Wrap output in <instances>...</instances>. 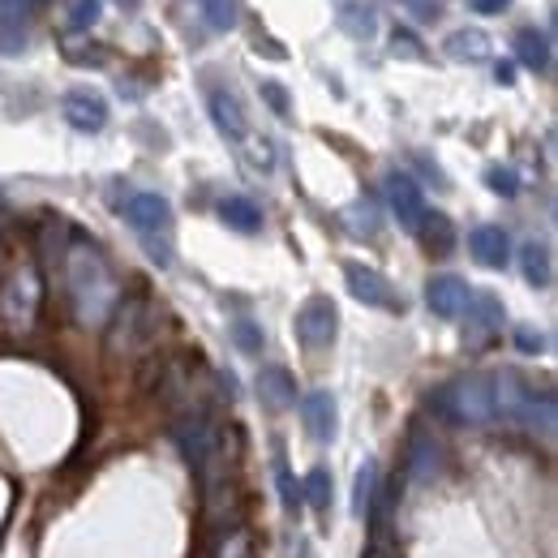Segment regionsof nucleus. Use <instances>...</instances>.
I'll list each match as a JSON object with an SVG mask.
<instances>
[{
    "label": "nucleus",
    "mask_w": 558,
    "mask_h": 558,
    "mask_svg": "<svg viewBox=\"0 0 558 558\" xmlns=\"http://www.w3.org/2000/svg\"><path fill=\"white\" fill-rule=\"evenodd\" d=\"M219 219L228 223V228H236V232H258L263 228V210L254 198H245V194H228L223 203H219Z\"/></svg>",
    "instance_id": "18"
},
{
    "label": "nucleus",
    "mask_w": 558,
    "mask_h": 558,
    "mask_svg": "<svg viewBox=\"0 0 558 558\" xmlns=\"http://www.w3.org/2000/svg\"><path fill=\"white\" fill-rule=\"evenodd\" d=\"M486 185L494 190V194H502V198H515V194H520V172L494 163V168H486Z\"/></svg>",
    "instance_id": "29"
},
{
    "label": "nucleus",
    "mask_w": 558,
    "mask_h": 558,
    "mask_svg": "<svg viewBox=\"0 0 558 558\" xmlns=\"http://www.w3.org/2000/svg\"><path fill=\"white\" fill-rule=\"evenodd\" d=\"M515 57H520L524 70L546 73L550 70V39H546L537 26H524V31L515 35Z\"/></svg>",
    "instance_id": "19"
},
{
    "label": "nucleus",
    "mask_w": 558,
    "mask_h": 558,
    "mask_svg": "<svg viewBox=\"0 0 558 558\" xmlns=\"http://www.w3.org/2000/svg\"><path fill=\"white\" fill-rule=\"evenodd\" d=\"M336 331H340V310L331 296H310L301 310H296V340L310 352H323L336 344Z\"/></svg>",
    "instance_id": "6"
},
{
    "label": "nucleus",
    "mask_w": 558,
    "mask_h": 558,
    "mask_svg": "<svg viewBox=\"0 0 558 558\" xmlns=\"http://www.w3.org/2000/svg\"><path fill=\"white\" fill-rule=\"evenodd\" d=\"M254 387H258V400H263L267 413H288L296 404V383H292V374L283 365H263Z\"/></svg>",
    "instance_id": "13"
},
{
    "label": "nucleus",
    "mask_w": 558,
    "mask_h": 558,
    "mask_svg": "<svg viewBox=\"0 0 558 558\" xmlns=\"http://www.w3.org/2000/svg\"><path fill=\"white\" fill-rule=\"evenodd\" d=\"M464 314H469V323H473L477 331H498V327L507 323V310H502V301H498L494 292H469Z\"/></svg>",
    "instance_id": "21"
},
{
    "label": "nucleus",
    "mask_w": 558,
    "mask_h": 558,
    "mask_svg": "<svg viewBox=\"0 0 558 558\" xmlns=\"http://www.w3.org/2000/svg\"><path fill=\"white\" fill-rule=\"evenodd\" d=\"M331 489H336L331 469H327V464H314L310 477H305V486H301V494H305V502H310L314 511H327V507H331Z\"/></svg>",
    "instance_id": "25"
},
{
    "label": "nucleus",
    "mask_w": 558,
    "mask_h": 558,
    "mask_svg": "<svg viewBox=\"0 0 558 558\" xmlns=\"http://www.w3.org/2000/svg\"><path fill=\"white\" fill-rule=\"evenodd\" d=\"M365 558H391V555H387V546H383V542H374V546L365 550Z\"/></svg>",
    "instance_id": "39"
},
{
    "label": "nucleus",
    "mask_w": 558,
    "mask_h": 558,
    "mask_svg": "<svg viewBox=\"0 0 558 558\" xmlns=\"http://www.w3.org/2000/svg\"><path fill=\"white\" fill-rule=\"evenodd\" d=\"M301 421H305V429L318 438V442H331L336 438V425H340V409H336V396L331 391H310V396H301Z\"/></svg>",
    "instance_id": "12"
},
{
    "label": "nucleus",
    "mask_w": 558,
    "mask_h": 558,
    "mask_svg": "<svg viewBox=\"0 0 558 558\" xmlns=\"http://www.w3.org/2000/svg\"><path fill=\"white\" fill-rule=\"evenodd\" d=\"M469 4H473L477 13H502V9L511 4V0H469Z\"/></svg>",
    "instance_id": "37"
},
{
    "label": "nucleus",
    "mask_w": 558,
    "mask_h": 558,
    "mask_svg": "<svg viewBox=\"0 0 558 558\" xmlns=\"http://www.w3.org/2000/svg\"><path fill=\"white\" fill-rule=\"evenodd\" d=\"M26 48V0H0V57Z\"/></svg>",
    "instance_id": "17"
},
{
    "label": "nucleus",
    "mask_w": 558,
    "mask_h": 558,
    "mask_svg": "<svg viewBox=\"0 0 558 558\" xmlns=\"http://www.w3.org/2000/svg\"><path fill=\"white\" fill-rule=\"evenodd\" d=\"M520 271H524V279H529L533 288H550V279H555L550 250H546L542 241H524V250H520Z\"/></svg>",
    "instance_id": "23"
},
{
    "label": "nucleus",
    "mask_w": 558,
    "mask_h": 558,
    "mask_svg": "<svg viewBox=\"0 0 558 558\" xmlns=\"http://www.w3.org/2000/svg\"><path fill=\"white\" fill-rule=\"evenodd\" d=\"M117 314V327H112V352H138L155 340L159 323H155V310L146 296H134L125 305L112 310Z\"/></svg>",
    "instance_id": "5"
},
{
    "label": "nucleus",
    "mask_w": 558,
    "mask_h": 558,
    "mask_svg": "<svg viewBox=\"0 0 558 558\" xmlns=\"http://www.w3.org/2000/svg\"><path fill=\"white\" fill-rule=\"evenodd\" d=\"M263 99L276 108V117H288V112H292V104H288V90H283L279 82H263Z\"/></svg>",
    "instance_id": "34"
},
{
    "label": "nucleus",
    "mask_w": 558,
    "mask_h": 558,
    "mask_svg": "<svg viewBox=\"0 0 558 558\" xmlns=\"http://www.w3.org/2000/svg\"><path fill=\"white\" fill-rule=\"evenodd\" d=\"M417 236H421V245L429 250V254H451V245H456V228H451V219L447 215H429L425 210V219L417 223Z\"/></svg>",
    "instance_id": "22"
},
{
    "label": "nucleus",
    "mask_w": 558,
    "mask_h": 558,
    "mask_svg": "<svg viewBox=\"0 0 558 558\" xmlns=\"http://www.w3.org/2000/svg\"><path fill=\"white\" fill-rule=\"evenodd\" d=\"M61 112H65V121H70L73 130H82V134H99L108 125V104L90 86H73L70 95L61 99Z\"/></svg>",
    "instance_id": "10"
},
{
    "label": "nucleus",
    "mask_w": 558,
    "mask_h": 558,
    "mask_svg": "<svg viewBox=\"0 0 558 558\" xmlns=\"http://www.w3.org/2000/svg\"><path fill=\"white\" fill-rule=\"evenodd\" d=\"M469 254H473L482 267L498 271V267H507V258H511V241H507V232H502V228L482 223V228H473V232H469Z\"/></svg>",
    "instance_id": "15"
},
{
    "label": "nucleus",
    "mask_w": 558,
    "mask_h": 558,
    "mask_svg": "<svg viewBox=\"0 0 558 558\" xmlns=\"http://www.w3.org/2000/svg\"><path fill=\"white\" fill-rule=\"evenodd\" d=\"M232 344L241 352H250V356H258V352H263V331H258V323H250V318L232 323Z\"/></svg>",
    "instance_id": "30"
},
{
    "label": "nucleus",
    "mask_w": 558,
    "mask_h": 558,
    "mask_svg": "<svg viewBox=\"0 0 558 558\" xmlns=\"http://www.w3.org/2000/svg\"><path fill=\"white\" fill-rule=\"evenodd\" d=\"M172 438H177V447H181V456L194 464V473L203 477V486H207V498L219 489V429H215V421L203 413V409H194V413H185V417H177L172 425Z\"/></svg>",
    "instance_id": "3"
},
{
    "label": "nucleus",
    "mask_w": 558,
    "mask_h": 558,
    "mask_svg": "<svg viewBox=\"0 0 558 558\" xmlns=\"http://www.w3.org/2000/svg\"><path fill=\"white\" fill-rule=\"evenodd\" d=\"M340 31L365 44V39H374L378 17H374V9H369V4H344V13H340Z\"/></svg>",
    "instance_id": "24"
},
{
    "label": "nucleus",
    "mask_w": 558,
    "mask_h": 558,
    "mask_svg": "<svg viewBox=\"0 0 558 558\" xmlns=\"http://www.w3.org/2000/svg\"><path fill=\"white\" fill-rule=\"evenodd\" d=\"M210 558H254V550H250V533H245V529L219 533L215 546H210Z\"/></svg>",
    "instance_id": "27"
},
{
    "label": "nucleus",
    "mask_w": 558,
    "mask_h": 558,
    "mask_svg": "<svg viewBox=\"0 0 558 558\" xmlns=\"http://www.w3.org/2000/svg\"><path fill=\"white\" fill-rule=\"evenodd\" d=\"M305 558H314V555H310V550H305Z\"/></svg>",
    "instance_id": "41"
},
{
    "label": "nucleus",
    "mask_w": 558,
    "mask_h": 558,
    "mask_svg": "<svg viewBox=\"0 0 558 558\" xmlns=\"http://www.w3.org/2000/svg\"><path fill=\"white\" fill-rule=\"evenodd\" d=\"M39 301H44V279L39 271L26 263L17 271H9L4 288H0V314L13 331H31L35 318H39Z\"/></svg>",
    "instance_id": "4"
},
{
    "label": "nucleus",
    "mask_w": 558,
    "mask_h": 558,
    "mask_svg": "<svg viewBox=\"0 0 558 558\" xmlns=\"http://www.w3.org/2000/svg\"><path fill=\"white\" fill-rule=\"evenodd\" d=\"M121 9H142V0H117Z\"/></svg>",
    "instance_id": "40"
},
{
    "label": "nucleus",
    "mask_w": 558,
    "mask_h": 558,
    "mask_svg": "<svg viewBox=\"0 0 558 558\" xmlns=\"http://www.w3.org/2000/svg\"><path fill=\"white\" fill-rule=\"evenodd\" d=\"M434 409L456 425H486L498 417L494 409V378L489 374H460L456 383L434 391Z\"/></svg>",
    "instance_id": "2"
},
{
    "label": "nucleus",
    "mask_w": 558,
    "mask_h": 558,
    "mask_svg": "<svg viewBox=\"0 0 558 558\" xmlns=\"http://www.w3.org/2000/svg\"><path fill=\"white\" fill-rule=\"evenodd\" d=\"M203 13H207L210 31H232L241 17V4L236 0H203Z\"/></svg>",
    "instance_id": "28"
},
{
    "label": "nucleus",
    "mask_w": 558,
    "mask_h": 558,
    "mask_svg": "<svg viewBox=\"0 0 558 558\" xmlns=\"http://www.w3.org/2000/svg\"><path fill=\"white\" fill-rule=\"evenodd\" d=\"M65 283H70L73 314L82 327H104L112 318V310L121 305L117 279L90 245H73L65 254Z\"/></svg>",
    "instance_id": "1"
},
{
    "label": "nucleus",
    "mask_w": 558,
    "mask_h": 558,
    "mask_svg": "<svg viewBox=\"0 0 558 558\" xmlns=\"http://www.w3.org/2000/svg\"><path fill=\"white\" fill-rule=\"evenodd\" d=\"M425 305L438 318H460L464 305H469V283L460 276H434L425 283Z\"/></svg>",
    "instance_id": "14"
},
{
    "label": "nucleus",
    "mask_w": 558,
    "mask_h": 558,
    "mask_svg": "<svg viewBox=\"0 0 558 558\" xmlns=\"http://www.w3.org/2000/svg\"><path fill=\"white\" fill-rule=\"evenodd\" d=\"M396 52H409V57H421V52H417V39H413V35H404V31H396Z\"/></svg>",
    "instance_id": "36"
},
{
    "label": "nucleus",
    "mask_w": 558,
    "mask_h": 558,
    "mask_svg": "<svg viewBox=\"0 0 558 558\" xmlns=\"http://www.w3.org/2000/svg\"><path fill=\"white\" fill-rule=\"evenodd\" d=\"M210 117H215V125H219V134L232 142H245L250 134V121H245V108H241V99L232 95V90H210Z\"/></svg>",
    "instance_id": "16"
},
{
    "label": "nucleus",
    "mask_w": 558,
    "mask_h": 558,
    "mask_svg": "<svg viewBox=\"0 0 558 558\" xmlns=\"http://www.w3.org/2000/svg\"><path fill=\"white\" fill-rule=\"evenodd\" d=\"M121 210L138 236H168L172 232V203L163 194H130Z\"/></svg>",
    "instance_id": "7"
},
{
    "label": "nucleus",
    "mask_w": 558,
    "mask_h": 558,
    "mask_svg": "<svg viewBox=\"0 0 558 558\" xmlns=\"http://www.w3.org/2000/svg\"><path fill=\"white\" fill-rule=\"evenodd\" d=\"M276 477H279V494H283V507L296 511V482H292V473H288L283 451H276Z\"/></svg>",
    "instance_id": "33"
},
{
    "label": "nucleus",
    "mask_w": 558,
    "mask_h": 558,
    "mask_svg": "<svg viewBox=\"0 0 558 558\" xmlns=\"http://www.w3.org/2000/svg\"><path fill=\"white\" fill-rule=\"evenodd\" d=\"M344 219H349V228L356 236H374L378 232V210L369 207V203H356L352 210H344Z\"/></svg>",
    "instance_id": "31"
},
{
    "label": "nucleus",
    "mask_w": 558,
    "mask_h": 558,
    "mask_svg": "<svg viewBox=\"0 0 558 558\" xmlns=\"http://www.w3.org/2000/svg\"><path fill=\"white\" fill-rule=\"evenodd\" d=\"M374 489H378V464L365 460L361 473H356V486H352V511L356 515H369L374 511Z\"/></svg>",
    "instance_id": "26"
},
{
    "label": "nucleus",
    "mask_w": 558,
    "mask_h": 558,
    "mask_svg": "<svg viewBox=\"0 0 558 558\" xmlns=\"http://www.w3.org/2000/svg\"><path fill=\"white\" fill-rule=\"evenodd\" d=\"M447 57L451 61H469V65H482L489 61V35L486 31H456V35H447Z\"/></svg>",
    "instance_id": "20"
},
{
    "label": "nucleus",
    "mask_w": 558,
    "mask_h": 558,
    "mask_svg": "<svg viewBox=\"0 0 558 558\" xmlns=\"http://www.w3.org/2000/svg\"><path fill=\"white\" fill-rule=\"evenodd\" d=\"M99 9H104V0H73L70 26L73 31H90V26L99 22Z\"/></svg>",
    "instance_id": "32"
},
{
    "label": "nucleus",
    "mask_w": 558,
    "mask_h": 558,
    "mask_svg": "<svg viewBox=\"0 0 558 558\" xmlns=\"http://www.w3.org/2000/svg\"><path fill=\"white\" fill-rule=\"evenodd\" d=\"M404 469H409V477L413 482H434L438 473H442V447H438V438L429 434V429H413V438H409V456H404Z\"/></svg>",
    "instance_id": "11"
},
{
    "label": "nucleus",
    "mask_w": 558,
    "mask_h": 558,
    "mask_svg": "<svg viewBox=\"0 0 558 558\" xmlns=\"http://www.w3.org/2000/svg\"><path fill=\"white\" fill-rule=\"evenodd\" d=\"M344 279H349V292L361 301V305H374V310H404V301L396 296L391 279L378 276L374 267H361V263H349L344 267Z\"/></svg>",
    "instance_id": "8"
},
{
    "label": "nucleus",
    "mask_w": 558,
    "mask_h": 558,
    "mask_svg": "<svg viewBox=\"0 0 558 558\" xmlns=\"http://www.w3.org/2000/svg\"><path fill=\"white\" fill-rule=\"evenodd\" d=\"M383 190H387V203H391V215L400 219V228L417 232V223L425 219V194H421L417 181L404 172H387Z\"/></svg>",
    "instance_id": "9"
},
{
    "label": "nucleus",
    "mask_w": 558,
    "mask_h": 558,
    "mask_svg": "<svg viewBox=\"0 0 558 558\" xmlns=\"http://www.w3.org/2000/svg\"><path fill=\"white\" fill-rule=\"evenodd\" d=\"M515 344H520L524 352H542L546 349V336L533 331V327H520V331H515Z\"/></svg>",
    "instance_id": "35"
},
{
    "label": "nucleus",
    "mask_w": 558,
    "mask_h": 558,
    "mask_svg": "<svg viewBox=\"0 0 558 558\" xmlns=\"http://www.w3.org/2000/svg\"><path fill=\"white\" fill-rule=\"evenodd\" d=\"M498 82L511 86V82H515V65H498Z\"/></svg>",
    "instance_id": "38"
}]
</instances>
